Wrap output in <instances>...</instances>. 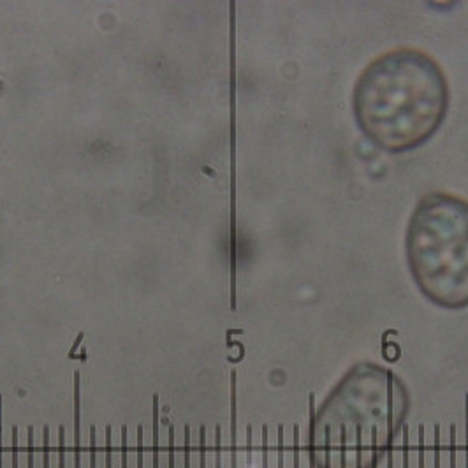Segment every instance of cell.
Returning a JSON list of instances; mask_svg holds the SVG:
<instances>
[{
    "instance_id": "6da1fadb",
    "label": "cell",
    "mask_w": 468,
    "mask_h": 468,
    "mask_svg": "<svg viewBox=\"0 0 468 468\" xmlns=\"http://www.w3.org/2000/svg\"><path fill=\"white\" fill-rule=\"evenodd\" d=\"M412 408L406 384L378 363L350 366L315 412L310 431L317 468H377Z\"/></svg>"
},
{
    "instance_id": "7a4b0ae2",
    "label": "cell",
    "mask_w": 468,
    "mask_h": 468,
    "mask_svg": "<svg viewBox=\"0 0 468 468\" xmlns=\"http://www.w3.org/2000/svg\"><path fill=\"white\" fill-rule=\"evenodd\" d=\"M451 92L444 69L431 55L398 48L373 58L352 94L363 134L391 153L421 147L446 118Z\"/></svg>"
},
{
    "instance_id": "3957f363",
    "label": "cell",
    "mask_w": 468,
    "mask_h": 468,
    "mask_svg": "<svg viewBox=\"0 0 468 468\" xmlns=\"http://www.w3.org/2000/svg\"><path fill=\"white\" fill-rule=\"evenodd\" d=\"M408 270L421 294L447 310L468 306V201L446 192L426 194L405 236Z\"/></svg>"
},
{
    "instance_id": "277c9868",
    "label": "cell",
    "mask_w": 468,
    "mask_h": 468,
    "mask_svg": "<svg viewBox=\"0 0 468 468\" xmlns=\"http://www.w3.org/2000/svg\"><path fill=\"white\" fill-rule=\"evenodd\" d=\"M74 468H81V431H79V371H74Z\"/></svg>"
},
{
    "instance_id": "5b68a950",
    "label": "cell",
    "mask_w": 468,
    "mask_h": 468,
    "mask_svg": "<svg viewBox=\"0 0 468 468\" xmlns=\"http://www.w3.org/2000/svg\"><path fill=\"white\" fill-rule=\"evenodd\" d=\"M153 468H159V394H153Z\"/></svg>"
},
{
    "instance_id": "8992f818",
    "label": "cell",
    "mask_w": 468,
    "mask_h": 468,
    "mask_svg": "<svg viewBox=\"0 0 468 468\" xmlns=\"http://www.w3.org/2000/svg\"><path fill=\"white\" fill-rule=\"evenodd\" d=\"M90 468H97V429L90 428Z\"/></svg>"
},
{
    "instance_id": "52a82bcc",
    "label": "cell",
    "mask_w": 468,
    "mask_h": 468,
    "mask_svg": "<svg viewBox=\"0 0 468 468\" xmlns=\"http://www.w3.org/2000/svg\"><path fill=\"white\" fill-rule=\"evenodd\" d=\"M26 447H28V456H26V468H34V428L28 426L26 428Z\"/></svg>"
},
{
    "instance_id": "ba28073f",
    "label": "cell",
    "mask_w": 468,
    "mask_h": 468,
    "mask_svg": "<svg viewBox=\"0 0 468 468\" xmlns=\"http://www.w3.org/2000/svg\"><path fill=\"white\" fill-rule=\"evenodd\" d=\"M58 468H65V428L60 426L58 429Z\"/></svg>"
},
{
    "instance_id": "9c48e42d",
    "label": "cell",
    "mask_w": 468,
    "mask_h": 468,
    "mask_svg": "<svg viewBox=\"0 0 468 468\" xmlns=\"http://www.w3.org/2000/svg\"><path fill=\"white\" fill-rule=\"evenodd\" d=\"M43 436H44V442H43V468H49V428L48 426H44L43 429Z\"/></svg>"
},
{
    "instance_id": "30bf717a",
    "label": "cell",
    "mask_w": 468,
    "mask_h": 468,
    "mask_svg": "<svg viewBox=\"0 0 468 468\" xmlns=\"http://www.w3.org/2000/svg\"><path fill=\"white\" fill-rule=\"evenodd\" d=\"M111 459H113V446H111V426H107V428H106V468L113 466Z\"/></svg>"
},
{
    "instance_id": "8fae6325",
    "label": "cell",
    "mask_w": 468,
    "mask_h": 468,
    "mask_svg": "<svg viewBox=\"0 0 468 468\" xmlns=\"http://www.w3.org/2000/svg\"><path fill=\"white\" fill-rule=\"evenodd\" d=\"M169 465H167V468H174V426L172 424H169Z\"/></svg>"
},
{
    "instance_id": "7c38bea8",
    "label": "cell",
    "mask_w": 468,
    "mask_h": 468,
    "mask_svg": "<svg viewBox=\"0 0 468 468\" xmlns=\"http://www.w3.org/2000/svg\"><path fill=\"white\" fill-rule=\"evenodd\" d=\"M137 468H143V428H137Z\"/></svg>"
},
{
    "instance_id": "4fadbf2b",
    "label": "cell",
    "mask_w": 468,
    "mask_h": 468,
    "mask_svg": "<svg viewBox=\"0 0 468 468\" xmlns=\"http://www.w3.org/2000/svg\"><path fill=\"white\" fill-rule=\"evenodd\" d=\"M122 468H127V428H122Z\"/></svg>"
},
{
    "instance_id": "5bb4252c",
    "label": "cell",
    "mask_w": 468,
    "mask_h": 468,
    "mask_svg": "<svg viewBox=\"0 0 468 468\" xmlns=\"http://www.w3.org/2000/svg\"><path fill=\"white\" fill-rule=\"evenodd\" d=\"M11 440H13V468H18V428L16 426H13Z\"/></svg>"
},
{
    "instance_id": "9a60e30c",
    "label": "cell",
    "mask_w": 468,
    "mask_h": 468,
    "mask_svg": "<svg viewBox=\"0 0 468 468\" xmlns=\"http://www.w3.org/2000/svg\"><path fill=\"white\" fill-rule=\"evenodd\" d=\"M185 468H190V428L185 426Z\"/></svg>"
},
{
    "instance_id": "2e32d148",
    "label": "cell",
    "mask_w": 468,
    "mask_h": 468,
    "mask_svg": "<svg viewBox=\"0 0 468 468\" xmlns=\"http://www.w3.org/2000/svg\"><path fill=\"white\" fill-rule=\"evenodd\" d=\"M204 435H206V429L201 428V468H206V466H204V459H206V456H204V452H206Z\"/></svg>"
},
{
    "instance_id": "e0dca14e",
    "label": "cell",
    "mask_w": 468,
    "mask_h": 468,
    "mask_svg": "<svg viewBox=\"0 0 468 468\" xmlns=\"http://www.w3.org/2000/svg\"><path fill=\"white\" fill-rule=\"evenodd\" d=\"M83 333H79L78 335V338H76V341H74V345H72V348L69 350V358H74V354H76V350H78V347H79V343H81V340H83Z\"/></svg>"
},
{
    "instance_id": "ac0fdd59",
    "label": "cell",
    "mask_w": 468,
    "mask_h": 468,
    "mask_svg": "<svg viewBox=\"0 0 468 468\" xmlns=\"http://www.w3.org/2000/svg\"><path fill=\"white\" fill-rule=\"evenodd\" d=\"M0 468H2V396H0Z\"/></svg>"
},
{
    "instance_id": "d6986e66",
    "label": "cell",
    "mask_w": 468,
    "mask_h": 468,
    "mask_svg": "<svg viewBox=\"0 0 468 468\" xmlns=\"http://www.w3.org/2000/svg\"><path fill=\"white\" fill-rule=\"evenodd\" d=\"M217 468H220V428H217Z\"/></svg>"
}]
</instances>
